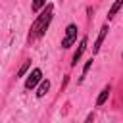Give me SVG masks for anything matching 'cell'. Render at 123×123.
I'll list each match as a JSON object with an SVG mask.
<instances>
[{"mask_svg":"<svg viewBox=\"0 0 123 123\" xmlns=\"http://www.w3.org/2000/svg\"><path fill=\"white\" fill-rule=\"evenodd\" d=\"M92 121H94V113L90 111V113L86 115V119H85V123H92Z\"/></svg>","mask_w":123,"mask_h":123,"instance_id":"7c38bea8","label":"cell"},{"mask_svg":"<svg viewBox=\"0 0 123 123\" xmlns=\"http://www.w3.org/2000/svg\"><path fill=\"white\" fill-rule=\"evenodd\" d=\"M86 44H88V38H86V37H83V38H81V42H79L77 52L73 54V62H71V65H77V62L81 60V56H83V54H85V50H86Z\"/></svg>","mask_w":123,"mask_h":123,"instance_id":"5b68a950","label":"cell"},{"mask_svg":"<svg viewBox=\"0 0 123 123\" xmlns=\"http://www.w3.org/2000/svg\"><path fill=\"white\" fill-rule=\"evenodd\" d=\"M92 62H94V60H92V58H88V62L85 63V67H83V73H81V77H79V85H81V83L85 81V77H86V73H88V69L92 67Z\"/></svg>","mask_w":123,"mask_h":123,"instance_id":"9c48e42d","label":"cell"},{"mask_svg":"<svg viewBox=\"0 0 123 123\" xmlns=\"http://www.w3.org/2000/svg\"><path fill=\"white\" fill-rule=\"evenodd\" d=\"M48 90H50V81L48 79H42V83L37 86V92L35 94H37V98H44Z\"/></svg>","mask_w":123,"mask_h":123,"instance_id":"8992f818","label":"cell"},{"mask_svg":"<svg viewBox=\"0 0 123 123\" xmlns=\"http://www.w3.org/2000/svg\"><path fill=\"white\" fill-rule=\"evenodd\" d=\"M31 8H33V12H38L40 8H46V2H44V0H37V2H33Z\"/></svg>","mask_w":123,"mask_h":123,"instance_id":"8fae6325","label":"cell"},{"mask_svg":"<svg viewBox=\"0 0 123 123\" xmlns=\"http://www.w3.org/2000/svg\"><path fill=\"white\" fill-rule=\"evenodd\" d=\"M29 67H31V60H27V62H25V63L17 69V77H23V75L27 73V69H29Z\"/></svg>","mask_w":123,"mask_h":123,"instance_id":"30bf717a","label":"cell"},{"mask_svg":"<svg viewBox=\"0 0 123 123\" xmlns=\"http://www.w3.org/2000/svg\"><path fill=\"white\" fill-rule=\"evenodd\" d=\"M121 60H123V52H121Z\"/></svg>","mask_w":123,"mask_h":123,"instance_id":"4fadbf2b","label":"cell"},{"mask_svg":"<svg viewBox=\"0 0 123 123\" xmlns=\"http://www.w3.org/2000/svg\"><path fill=\"white\" fill-rule=\"evenodd\" d=\"M110 92H111V86L108 85V86H104L102 90H100V94H98V98H96V106H102L106 100H108V96H110Z\"/></svg>","mask_w":123,"mask_h":123,"instance_id":"52a82bcc","label":"cell"},{"mask_svg":"<svg viewBox=\"0 0 123 123\" xmlns=\"http://www.w3.org/2000/svg\"><path fill=\"white\" fill-rule=\"evenodd\" d=\"M42 83V71L38 69V67H35L29 75H27V79H25V90H33L37 85H40Z\"/></svg>","mask_w":123,"mask_h":123,"instance_id":"3957f363","label":"cell"},{"mask_svg":"<svg viewBox=\"0 0 123 123\" xmlns=\"http://www.w3.org/2000/svg\"><path fill=\"white\" fill-rule=\"evenodd\" d=\"M77 25L75 23H69L67 27H65V33H63V38H62V48L63 50H67V48H71L73 44H75V40H77Z\"/></svg>","mask_w":123,"mask_h":123,"instance_id":"7a4b0ae2","label":"cell"},{"mask_svg":"<svg viewBox=\"0 0 123 123\" xmlns=\"http://www.w3.org/2000/svg\"><path fill=\"white\" fill-rule=\"evenodd\" d=\"M108 31H110V25H108V23H104V25L100 27V33H98V37H96V40H94V46H92V56L100 52V48H102V42H104V38H106V35H108Z\"/></svg>","mask_w":123,"mask_h":123,"instance_id":"277c9868","label":"cell"},{"mask_svg":"<svg viewBox=\"0 0 123 123\" xmlns=\"http://www.w3.org/2000/svg\"><path fill=\"white\" fill-rule=\"evenodd\" d=\"M52 17H54V4H52V2H48V4H46V8H44V10L37 15V19L33 21L31 31H29V37H31V38H42V37H44V33L48 31V27H50Z\"/></svg>","mask_w":123,"mask_h":123,"instance_id":"6da1fadb","label":"cell"},{"mask_svg":"<svg viewBox=\"0 0 123 123\" xmlns=\"http://www.w3.org/2000/svg\"><path fill=\"white\" fill-rule=\"evenodd\" d=\"M121 8H123V0L113 2V4H111V8H110V12H108V21H110V19H113V17H115V13H117Z\"/></svg>","mask_w":123,"mask_h":123,"instance_id":"ba28073f","label":"cell"}]
</instances>
